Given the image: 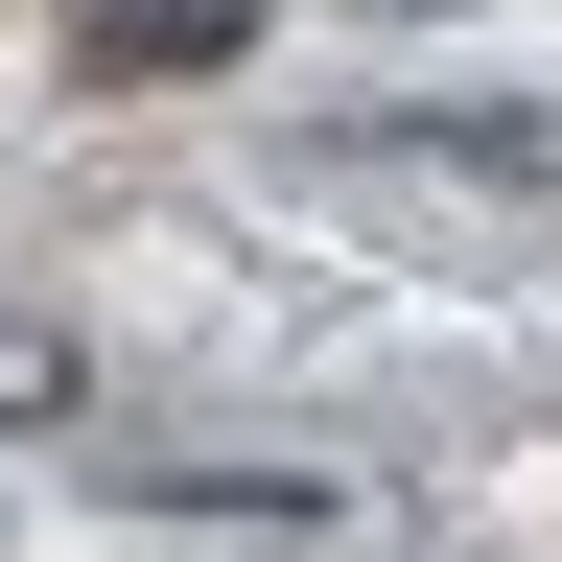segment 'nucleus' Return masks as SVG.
<instances>
[{"label":"nucleus","instance_id":"f257e3e1","mask_svg":"<svg viewBox=\"0 0 562 562\" xmlns=\"http://www.w3.org/2000/svg\"><path fill=\"white\" fill-rule=\"evenodd\" d=\"M328 188H446V211H562V94H422V117H328Z\"/></svg>","mask_w":562,"mask_h":562},{"label":"nucleus","instance_id":"f03ea898","mask_svg":"<svg viewBox=\"0 0 562 562\" xmlns=\"http://www.w3.org/2000/svg\"><path fill=\"white\" fill-rule=\"evenodd\" d=\"M94 70H258V0H70Z\"/></svg>","mask_w":562,"mask_h":562},{"label":"nucleus","instance_id":"7ed1b4c3","mask_svg":"<svg viewBox=\"0 0 562 562\" xmlns=\"http://www.w3.org/2000/svg\"><path fill=\"white\" fill-rule=\"evenodd\" d=\"M0 422H70V328H0Z\"/></svg>","mask_w":562,"mask_h":562},{"label":"nucleus","instance_id":"20e7f679","mask_svg":"<svg viewBox=\"0 0 562 562\" xmlns=\"http://www.w3.org/2000/svg\"><path fill=\"white\" fill-rule=\"evenodd\" d=\"M375 24H446V0H375Z\"/></svg>","mask_w":562,"mask_h":562}]
</instances>
